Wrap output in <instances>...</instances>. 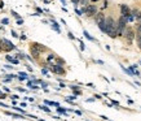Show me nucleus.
<instances>
[{
  "instance_id": "13",
  "label": "nucleus",
  "mask_w": 141,
  "mask_h": 121,
  "mask_svg": "<svg viewBox=\"0 0 141 121\" xmlns=\"http://www.w3.org/2000/svg\"><path fill=\"white\" fill-rule=\"evenodd\" d=\"M42 109H44L45 112H49V108L48 107H42Z\"/></svg>"
},
{
  "instance_id": "14",
  "label": "nucleus",
  "mask_w": 141,
  "mask_h": 121,
  "mask_svg": "<svg viewBox=\"0 0 141 121\" xmlns=\"http://www.w3.org/2000/svg\"><path fill=\"white\" fill-rule=\"evenodd\" d=\"M87 3H88V0H82V4L83 5H87Z\"/></svg>"
},
{
  "instance_id": "4",
  "label": "nucleus",
  "mask_w": 141,
  "mask_h": 121,
  "mask_svg": "<svg viewBox=\"0 0 141 121\" xmlns=\"http://www.w3.org/2000/svg\"><path fill=\"white\" fill-rule=\"evenodd\" d=\"M51 70L53 73H57V74H65V69L61 65H52L51 66Z\"/></svg>"
},
{
  "instance_id": "6",
  "label": "nucleus",
  "mask_w": 141,
  "mask_h": 121,
  "mask_svg": "<svg viewBox=\"0 0 141 121\" xmlns=\"http://www.w3.org/2000/svg\"><path fill=\"white\" fill-rule=\"evenodd\" d=\"M105 21V16L102 15V13H97L96 15V22H97V25L100 24V22H104Z\"/></svg>"
},
{
  "instance_id": "1",
  "label": "nucleus",
  "mask_w": 141,
  "mask_h": 121,
  "mask_svg": "<svg viewBox=\"0 0 141 121\" xmlns=\"http://www.w3.org/2000/svg\"><path fill=\"white\" fill-rule=\"evenodd\" d=\"M106 34L111 38H115L118 35V24L111 17L106 18Z\"/></svg>"
},
{
  "instance_id": "11",
  "label": "nucleus",
  "mask_w": 141,
  "mask_h": 121,
  "mask_svg": "<svg viewBox=\"0 0 141 121\" xmlns=\"http://www.w3.org/2000/svg\"><path fill=\"white\" fill-rule=\"evenodd\" d=\"M136 41H137V46H138V48L141 50V34H137V35H136Z\"/></svg>"
},
{
  "instance_id": "17",
  "label": "nucleus",
  "mask_w": 141,
  "mask_h": 121,
  "mask_svg": "<svg viewBox=\"0 0 141 121\" xmlns=\"http://www.w3.org/2000/svg\"><path fill=\"white\" fill-rule=\"evenodd\" d=\"M57 61H58L60 64H64V60H61V59H57Z\"/></svg>"
},
{
  "instance_id": "8",
  "label": "nucleus",
  "mask_w": 141,
  "mask_h": 121,
  "mask_svg": "<svg viewBox=\"0 0 141 121\" xmlns=\"http://www.w3.org/2000/svg\"><path fill=\"white\" fill-rule=\"evenodd\" d=\"M31 53L34 55V57H39V55H40V51H38L34 46H31Z\"/></svg>"
},
{
  "instance_id": "9",
  "label": "nucleus",
  "mask_w": 141,
  "mask_h": 121,
  "mask_svg": "<svg viewBox=\"0 0 141 121\" xmlns=\"http://www.w3.org/2000/svg\"><path fill=\"white\" fill-rule=\"evenodd\" d=\"M98 28H100L104 33H106V20H105L104 22H100V24H98Z\"/></svg>"
},
{
  "instance_id": "10",
  "label": "nucleus",
  "mask_w": 141,
  "mask_h": 121,
  "mask_svg": "<svg viewBox=\"0 0 141 121\" xmlns=\"http://www.w3.org/2000/svg\"><path fill=\"white\" fill-rule=\"evenodd\" d=\"M31 46H34V47H35L38 51H40V52H42V51H45V47H42V44H39V43H34V44H31Z\"/></svg>"
},
{
  "instance_id": "12",
  "label": "nucleus",
  "mask_w": 141,
  "mask_h": 121,
  "mask_svg": "<svg viewBox=\"0 0 141 121\" xmlns=\"http://www.w3.org/2000/svg\"><path fill=\"white\" fill-rule=\"evenodd\" d=\"M137 31H138V34H141V24L137 25Z\"/></svg>"
},
{
  "instance_id": "15",
  "label": "nucleus",
  "mask_w": 141,
  "mask_h": 121,
  "mask_svg": "<svg viewBox=\"0 0 141 121\" xmlns=\"http://www.w3.org/2000/svg\"><path fill=\"white\" fill-rule=\"evenodd\" d=\"M5 96H7L5 94H0V98H2V99H5Z\"/></svg>"
},
{
  "instance_id": "16",
  "label": "nucleus",
  "mask_w": 141,
  "mask_h": 121,
  "mask_svg": "<svg viewBox=\"0 0 141 121\" xmlns=\"http://www.w3.org/2000/svg\"><path fill=\"white\" fill-rule=\"evenodd\" d=\"M71 2H73V3H74V4H78V3H79V2H80V0H71Z\"/></svg>"
},
{
  "instance_id": "3",
  "label": "nucleus",
  "mask_w": 141,
  "mask_h": 121,
  "mask_svg": "<svg viewBox=\"0 0 141 121\" xmlns=\"http://www.w3.org/2000/svg\"><path fill=\"white\" fill-rule=\"evenodd\" d=\"M120 12H122V16L126 17V18H128V17L132 15L131 11H129V8H128L126 4H122V5H120Z\"/></svg>"
},
{
  "instance_id": "7",
  "label": "nucleus",
  "mask_w": 141,
  "mask_h": 121,
  "mask_svg": "<svg viewBox=\"0 0 141 121\" xmlns=\"http://www.w3.org/2000/svg\"><path fill=\"white\" fill-rule=\"evenodd\" d=\"M3 43H4V44H7V47H5L4 50H14V44H12L9 41L4 39V41H3Z\"/></svg>"
},
{
  "instance_id": "18",
  "label": "nucleus",
  "mask_w": 141,
  "mask_h": 121,
  "mask_svg": "<svg viewBox=\"0 0 141 121\" xmlns=\"http://www.w3.org/2000/svg\"><path fill=\"white\" fill-rule=\"evenodd\" d=\"M92 2H97V0H92Z\"/></svg>"
},
{
  "instance_id": "5",
  "label": "nucleus",
  "mask_w": 141,
  "mask_h": 121,
  "mask_svg": "<svg viewBox=\"0 0 141 121\" xmlns=\"http://www.w3.org/2000/svg\"><path fill=\"white\" fill-rule=\"evenodd\" d=\"M123 35L124 37H127V39L131 42L132 39H133V37H135V34H133V31L131 30V29H128V28H126V30H124V33H123Z\"/></svg>"
},
{
  "instance_id": "2",
  "label": "nucleus",
  "mask_w": 141,
  "mask_h": 121,
  "mask_svg": "<svg viewBox=\"0 0 141 121\" xmlns=\"http://www.w3.org/2000/svg\"><path fill=\"white\" fill-rule=\"evenodd\" d=\"M84 13H87V16H95L96 12H97V8L95 5H87L84 9H83Z\"/></svg>"
}]
</instances>
